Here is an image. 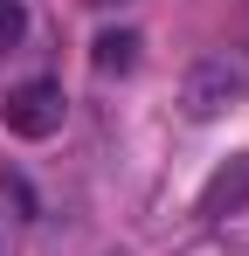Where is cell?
I'll list each match as a JSON object with an SVG mask.
<instances>
[{"mask_svg": "<svg viewBox=\"0 0 249 256\" xmlns=\"http://www.w3.org/2000/svg\"><path fill=\"white\" fill-rule=\"evenodd\" d=\"M242 97H249V62H236V56H201V62L180 76V111H187L194 125L236 111Z\"/></svg>", "mask_w": 249, "mask_h": 256, "instance_id": "obj_1", "label": "cell"}, {"mask_svg": "<svg viewBox=\"0 0 249 256\" xmlns=\"http://www.w3.org/2000/svg\"><path fill=\"white\" fill-rule=\"evenodd\" d=\"M62 118H70V97H62V84H48V76L21 84L7 104H0V125L14 132V138H56Z\"/></svg>", "mask_w": 249, "mask_h": 256, "instance_id": "obj_2", "label": "cell"}, {"mask_svg": "<svg viewBox=\"0 0 249 256\" xmlns=\"http://www.w3.org/2000/svg\"><path fill=\"white\" fill-rule=\"evenodd\" d=\"M242 208H249V152H236V160H222L208 173V187L194 194V214L222 222V214H242Z\"/></svg>", "mask_w": 249, "mask_h": 256, "instance_id": "obj_3", "label": "cell"}, {"mask_svg": "<svg viewBox=\"0 0 249 256\" xmlns=\"http://www.w3.org/2000/svg\"><path fill=\"white\" fill-rule=\"evenodd\" d=\"M90 62H97V70H104V76H111V70H132V62H138V35H132V28H118V35H97V48H90Z\"/></svg>", "mask_w": 249, "mask_h": 256, "instance_id": "obj_4", "label": "cell"}, {"mask_svg": "<svg viewBox=\"0 0 249 256\" xmlns=\"http://www.w3.org/2000/svg\"><path fill=\"white\" fill-rule=\"evenodd\" d=\"M21 35H28V0H0V56L21 48Z\"/></svg>", "mask_w": 249, "mask_h": 256, "instance_id": "obj_5", "label": "cell"}]
</instances>
